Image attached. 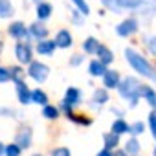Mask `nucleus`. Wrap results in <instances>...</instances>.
Listing matches in <instances>:
<instances>
[{
	"instance_id": "nucleus-10",
	"label": "nucleus",
	"mask_w": 156,
	"mask_h": 156,
	"mask_svg": "<svg viewBox=\"0 0 156 156\" xmlns=\"http://www.w3.org/2000/svg\"><path fill=\"white\" fill-rule=\"evenodd\" d=\"M55 42H57V46L59 48H68L70 44H72V37H70V33L68 31H59L57 33V39H55Z\"/></svg>"
},
{
	"instance_id": "nucleus-26",
	"label": "nucleus",
	"mask_w": 156,
	"mask_h": 156,
	"mask_svg": "<svg viewBox=\"0 0 156 156\" xmlns=\"http://www.w3.org/2000/svg\"><path fill=\"white\" fill-rule=\"evenodd\" d=\"M42 116H46L48 119H55V118L59 116V110H57L55 107H50V105H46V107H44V110H42Z\"/></svg>"
},
{
	"instance_id": "nucleus-24",
	"label": "nucleus",
	"mask_w": 156,
	"mask_h": 156,
	"mask_svg": "<svg viewBox=\"0 0 156 156\" xmlns=\"http://www.w3.org/2000/svg\"><path fill=\"white\" fill-rule=\"evenodd\" d=\"M125 151L129 152V154H136L138 151H140V143H138V140H129L127 141V145H125Z\"/></svg>"
},
{
	"instance_id": "nucleus-11",
	"label": "nucleus",
	"mask_w": 156,
	"mask_h": 156,
	"mask_svg": "<svg viewBox=\"0 0 156 156\" xmlns=\"http://www.w3.org/2000/svg\"><path fill=\"white\" fill-rule=\"evenodd\" d=\"M98 55H99V61H101V62H105V64H110V62H112V59H114L112 51H110L107 46H99V48H98Z\"/></svg>"
},
{
	"instance_id": "nucleus-34",
	"label": "nucleus",
	"mask_w": 156,
	"mask_h": 156,
	"mask_svg": "<svg viewBox=\"0 0 156 156\" xmlns=\"http://www.w3.org/2000/svg\"><path fill=\"white\" fill-rule=\"evenodd\" d=\"M130 132H132V134H140V132H143V123H141V121L134 123V125L130 127Z\"/></svg>"
},
{
	"instance_id": "nucleus-17",
	"label": "nucleus",
	"mask_w": 156,
	"mask_h": 156,
	"mask_svg": "<svg viewBox=\"0 0 156 156\" xmlns=\"http://www.w3.org/2000/svg\"><path fill=\"white\" fill-rule=\"evenodd\" d=\"M141 96H145V99L149 101V105L156 108V92H154L151 87H143V90H141Z\"/></svg>"
},
{
	"instance_id": "nucleus-13",
	"label": "nucleus",
	"mask_w": 156,
	"mask_h": 156,
	"mask_svg": "<svg viewBox=\"0 0 156 156\" xmlns=\"http://www.w3.org/2000/svg\"><path fill=\"white\" fill-rule=\"evenodd\" d=\"M55 46H57L55 41H41L37 50H39V53H51L55 50Z\"/></svg>"
},
{
	"instance_id": "nucleus-38",
	"label": "nucleus",
	"mask_w": 156,
	"mask_h": 156,
	"mask_svg": "<svg viewBox=\"0 0 156 156\" xmlns=\"http://www.w3.org/2000/svg\"><path fill=\"white\" fill-rule=\"evenodd\" d=\"M79 62H81V57H79V55H75L73 61H72V64H79Z\"/></svg>"
},
{
	"instance_id": "nucleus-30",
	"label": "nucleus",
	"mask_w": 156,
	"mask_h": 156,
	"mask_svg": "<svg viewBox=\"0 0 156 156\" xmlns=\"http://www.w3.org/2000/svg\"><path fill=\"white\" fill-rule=\"evenodd\" d=\"M22 75H24V72H22V68H11V79L15 81V83H19V81H22Z\"/></svg>"
},
{
	"instance_id": "nucleus-22",
	"label": "nucleus",
	"mask_w": 156,
	"mask_h": 156,
	"mask_svg": "<svg viewBox=\"0 0 156 156\" xmlns=\"http://www.w3.org/2000/svg\"><path fill=\"white\" fill-rule=\"evenodd\" d=\"M31 101H35V103H39V105H46L48 98H46L44 92H41V90H33V92H31Z\"/></svg>"
},
{
	"instance_id": "nucleus-39",
	"label": "nucleus",
	"mask_w": 156,
	"mask_h": 156,
	"mask_svg": "<svg viewBox=\"0 0 156 156\" xmlns=\"http://www.w3.org/2000/svg\"><path fill=\"white\" fill-rule=\"evenodd\" d=\"M2 152H6V149H4V145L0 143V156H2Z\"/></svg>"
},
{
	"instance_id": "nucleus-33",
	"label": "nucleus",
	"mask_w": 156,
	"mask_h": 156,
	"mask_svg": "<svg viewBox=\"0 0 156 156\" xmlns=\"http://www.w3.org/2000/svg\"><path fill=\"white\" fill-rule=\"evenodd\" d=\"M51 156H70V151L66 147H59V149H55L51 152Z\"/></svg>"
},
{
	"instance_id": "nucleus-35",
	"label": "nucleus",
	"mask_w": 156,
	"mask_h": 156,
	"mask_svg": "<svg viewBox=\"0 0 156 156\" xmlns=\"http://www.w3.org/2000/svg\"><path fill=\"white\" fill-rule=\"evenodd\" d=\"M149 121H151V129H152V134H154V138H156V112H152V114L149 116Z\"/></svg>"
},
{
	"instance_id": "nucleus-43",
	"label": "nucleus",
	"mask_w": 156,
	"mask_h": 156,
	"mask_svg": "<svg viewBox=\"0 0 156 156\" xmlns=\"http://www.w3.org/2000/svg\"><path fill=\"white\" fill-rule=\"evenodd\" d=\"M35 156H39V154H35Z\"/></svg>"
},
{
	"instance_id": "nucleus-29",
	"label": "nucleus",
	"mask_w": 156,
	"mask_h": 156,
	"mask_svg": "<svg viewBox=\"0 0 156 156\" xmlns=\"http://www.w3.org/2000/svg\"><path fill=\"white\" fill-rule=\"evenodd\" d=\"M103 2V6L105 8H108V9H112V11H119V0H101Z\"/></svg>"
},
{
	"instance_id": "nucleus-25",
	"label": "nucleus",
	"mask_w": 156,
	"mask_h": 156,
	"mask_svg": "<svg viewBox=\"0 0 156 156\" xmlns=\"http://www.w3.org/2000/svg\"><path fill=\"white\" fill-rule=\"evenodd\" d=\"M66 116H68V119H72V121H75V123H79V125H90V123H92L88 118H81V116L73 114V112H68Z\"/></svg>"
},
{
	"instance_id": "nucleus-42",
	"label": "nucleus",
	"mask_w": 156,
	"mask_h": 156,
	"mask_svg": "<svg viewBox=\"0 0 156 156\" xmlns=\"http://www.w3.org/2000/svg\"><path fill=\"white\" fill-rule=\"evenodd\" d=\"M154 156H156V149H154Z\"/></svg>"
},
{
	"instance_id": "nucleus-4",
	"label": "nucleus",
	"mask_w": 156,
	"mask_h": 156,
	"mask_svg": "<svg viewBox=\"0 0 156 156\" xmlns=\"http://www.w3.org/2000/svg\"><path fill=\"white\" fill-rule=\"evenodd\" d=\"M138 30V24H136V20H125V22H121L119 26H118V35H121V37H127V35H132L134 31Z\"/></svg>"
},
{
	"instance_id": "nucleus-5",
	"label": "nucleus",
	"mask_w": 156,
	"mask_h": 156,
	"mask_svg": "<svg viewBox=\"0 0 156 156\" xmlns=\"http://www.w3.org/2000/svg\"><path fill=\"white\" fill-rule=\"evenodd\" d=\"M15 53H17V57H19V61H20V62H31V50H30V46H28V44H24V42L17 44Z\"/></svg>"
},
{
	"instance_id": "nucleus-14",
	"label": "nucleus",
	"mask_w": 156,
	"mask_h": 156,
	"mask_svg": "<svg viewBox=\"0 0 156 156\" xmlns=\"http://www.w3.org/2000/svg\"><path fill=\"white\" fill-rule=\"evenodd\" d=\"M88 70H90V73L96 75V77H98V75H105V72H107V70H105V62H101V61L90 62V68H88Z\"/></svg>"
},
{
	"instance_id": "nucleus-36",
	"label": "nucleus",
	"mask_w": 156,
	"mask_h": 156,
	"mask_svg": "<svg viewBox=\"0 0 156 156\" xmlns=\"http://www.w3.org/2000/svg\"><path fill=\"white\" fill-rule=\"evenodd\" d=\"M149 50H151V51L156 55V37H152V39L149 41Z\"/></svg>"
},
{
	"instance_id": "nucleus-16",
	"label": "nucleus",
	"mask_w": 156,
	"mask_h": 156,
	"mask_svg": "<svg viewBox=\"0 0 156 156\" xmlns=\"http://www.w3.org/2000/svg\"><path fill=\"white\" fill-rule=\"evenodd\" d=\"M83 48H85V51H87V53H98L99 42H98L94 37H90V39H87V41L83 42Z\"/></svg>"
},
{
	"instance_id": "nucleus-20",
	"label": "nucleus",
	"mask_w": 156,
	"mask_h": 156,
	"mask_svg": "<svg viewBox=\"0 0 156 156\" xmlns=\"http://www.w3.org/2000/svg\"><path fill=\"white\" fill-rule=\"evenodd\" d=\"M118 136H119V134H116V132L105 134V136H103V138H105V147H107V149L116 147V145H118V141H119V140H118Z\"/></svg>"
},
{
	"instance_id": "nucleus-12",
	"label": "nucleus",
	"mask_w": 156,
	"mask_h": 156,
	"mask_svg": "<svg viewBox=\"0 0 156 156\" xmlns=\"http://www.w3.org/2000/svg\"><path fill=\"white\" fill-rule=\"evenodd\" d=\"M79 98H81V94H79V90H77V88H68V90H66L64 103H68V105H75V103H79Z\"/></svg>"
},
{
	"instance_id": "nucleus-19",
	"label": "nucleus",
	"mask_w": 156,
	"mask_h": 156,
	"mask_svg": "<svg viewBox=\"0 0 156 156\" xmlns=\"http://www.w3.org/2000/svg\"><path fill=\"white\" fill-rule=\"evenodd\" d=\"M127 130H130V127H129L123 119H118V121L112 123V132H116V134H123V132H127Z\"/></svg>"
},
{
	"instance_id": "nucleus-7",
	"label": "nucleus",
	"mask_w": 156,
	"mask_h": 156,
	"mask_svg": "<svg viewBox=\"0 0 156 156\" xmlns=\"http://www.w3.org/2000/svg\"><path fill=\"white\" fill-rule=\"evenodd\" d=\"M9 35L11 37H17V39H28V31H26V26L22 22H15L9 26Z\"/></svg>"
},
{
	"instance_id": "nucleus-28",
	"label": "nucleus",
	"mask_w": 156,
	"mask_h": 156,
	"mask_svg": "<svg viewBox=\"0 0 156 156\" xmlns=\"http://www.w3.org/2000/svg\"><path fill=\"white\" fill-rule=\"evenodd\" d=\"M72 2L77 6V9H79V11H81L85 17L90 13V9H88V6H87V2H85V0H72Z\"/></svg>"
},
{
	"instance_id": "nucleus-23",
	"label": "nucleus",
	"mask_w": 156,
	"mask_h": 156,
	"mask_svg": "<svg viewBox=\"0 0 156 156\" xmlns=\"http://www.w3.org/2000/svg\"><path fill=\"white\" fill-rule=\"evenodd\" d=\"M108 101V94L105 92V90H96V94H94V103L96 105H103V103H107Z\"/></svg>"
},
{
	"instance_id": "nucleus-21",
	"label": "nucleus",
	"mask_w": 156,
	"mask_h": 156,
	"mask_svg": "<svg viewBox=\"0 0 156 156\" xmlns=\"http://www.w3.org/2000/svg\"><path fill=\"white\" fill-rule=\"evenodd\" d=\"M31 33H33L37 39H44V37L48 35V30H46L44 26H41V24H33V26H31Z\"/></svg>"
},
{
	"instance_id": "nucleus-41",
	"label": "nucleus",
	"mask_w": 156,
	"mask_h": 156,
	"mask_svg": "<svg viewBox=\"0 0 156 156\" xmlns=\"http://www.w3.org/2000/svg\"><path fill=\"white\" fill-rule=\"evenodd\" d=\"M154 8H156V0H154Z\"/></svg>"
},
{
	"instance_id": "nucleus-9",
	"label": "nucleus",
	"mask_w": 156,
	"mask_h": 156,
	"mask_svg": "<svg viewBox=\"0 0 156 156\" xmlns=\"http://www.w3.org/2000/svg\"><path fill=\"white\" fill-rule=\"evenodd\" d=\"M17 92H19V101H20L22 105H28V103L31 101V94H30L28 87H26L22 81L17 83Z\"/></svg>"
},
{
	"instance_id": "nucleus-3",
	"label": "nucleus",
	"mask_w": 156,
	"mask_h": 156,
	"mask_svg": "<svg viewBox=\"0 0 156 156\" xmlns=\"http://www.w3.org/2000/svg\"><path fill=\"white\" fill-rule=\"evenodd\" d=\"M48 66L46 64H42V62H31V66H30V70H28V73L33 77L35 81H39V83H42L46 77H48Z\"/></svg>"
},
{
	"instance_id": "nucleus-37",
	"label": "nucleus",
	"mask_w": 156,
	"mask_h": 156,
	"mask_svg": "<svg viewBox=\"0 0 156 156\" xmlns=\"http://www.w3.org/2000/svg\"><path fill=\"white\" fill-rule=\"evenodd\" d=\"M98 156H114V154L110 152V149H107V147H105V149H103V151H101Z\"/></svg>"
},
{
	"instance_id": "nucleus-18",
	"label": "nucleus",
	"mask_w": 156,
	"mask_h": 156,
	"mask_svg": "<svg viewBox=\"0 0 156 156\" xmlns=\"http://www.w3.org/2000/svg\"><path fill=\"white\" fill-rule=\"evenodd\" d=\"M13 15V8L9 4V0H0V19H6Z\"/></svg>"
},
{
	"instance_id": "nucleus-8",
	"label": "nucleus",
	"mask_w": 156,
	"mask_h": 156,
	"mask_svg": "<svg viewBox=\"0 0 156 156\" xmlns=\"http://www.w3.org/2000/svg\"><path fill=\"white\" fill-rule=\"evenodd\" d=\"M30 143H31V130L30 129H22L17 134V145L20 149H26V147H30Z\"/></svg>"
},
{
	"instance_id": "nucleus-2",
	"label": "nucleus",
	"mask_w": 156,
	"mask_h": 156,
	"mask_svg": "<svg viewBox=\"0 0 156 156\" xmlns=\"http://www.w3.org/2000/svg\"><path fill=\"white\" fill-rule=\"evenodd\" d=\"M141 90L143 87L134 79V77H127V79H123V83L119 85V94L130 101V107H134L138 103V98L141 96Z\"/></svg>"
},
{
	"instance_id": "nucleus-1",
	"label": "nucleus",
	"mask_w": 156,
	"mask_h": 156,
	"mask_svg": "<svg viewBox=\"0 0 156 156\" xmlns=\"http://www.w3.org/2000/svg\"><path fill=\"white\" fill-rule=\"evenodd\" d=\"M125 57H127V61L130 62V66H132L136 72H140L141 75L149 77V79H152V81H156V72H154V68H152L141 55H138L134 50H125Z\"/></svg>"
},
{
	"instance_id": "nucleus-31",
	"label": "nucleus",
	"mask_w": 156,
	"mask_h": 156,
	"mask_svg": "<svg viewBox=\"0 0 156 156\" xmlns=\"http://www.w3.org/2000/svg\"><path fill=\"white\" fill-rule=\"evenodd\" d=\"M19 154H20V147H19L17 143L6 147V156H19Z\"/></svg>"
},
{
	"instance_id": "nucleus-27",
	"label": "nucleus",
	"mask_w": 156,
	"mask_h": 156,
	"mask_svg": "<svg viewBox=\"0 0 156 156\" xmlns=\"http://www.w3.org/2000/svg\"><path fill=\"white\" fill-rule=\"evenodd\" d=\"M143 4V0H119L121 8H138Z\"/></svg>"
},
{
	"instance_id": "nucleus-40",
	"label": "nucleus",
	"mask_w": 156,
	"mask_h": 156,
	"mask_svg": "<svg viewBox=\"0 0 156 156\" xmlns=\"http://www.w3.org/2000/svg\"><path fill=\"white\" fill-rule=\"evenodd\" d=\"M114 156H125V152H121V151H118V152H114Z\"/></svg>"
},
{
	"instance_id": "nucleus-15",
	"label": "nucleus",
	"mask_w": 156,
	"mask_h": 156,
	"mask_svg": "<svg viewBox=\"0 0 156 156\" xmlns=\"http://www.w3.org/2000/svg\"><path fill=\"white\" fill-rule=\"evenodd\" d=\"M50 13H51V6H50V4H44V2H41V4L37 6V17H39L41 20L48 19V17H50Z\"/></svg>"
},
{
	"instance_id": "nucleus-6",
	"label": "nucleus",
	"mask_w": 156,
	"mask_h": 156,
	"mask_svg": "<svg viewBox=\"0 0 156 156\" xmlns=\"http://www.w3.org/2000/svg\"><path fill=\"white\" fill-rule=\"evenodd\" d=\"M103 83L107 88H114V87H119V73L114 72V70H107L105 75H103Z\"/></svg>"
},
{
	"instance_id": "nucleus-32",
	"label": "nucleus",
	"mask_w": 156,
	"mask_h": 156,
	"mask_svg": "<svg viewBox=\"0 0 156 156\" xmlns=\"http://www.w3.org/2000/svg\"><path fill=\"white\" fill-rule=\"evenodd\" d=\"M11 79V70H6V68H0V83H6Z\"/></svg>"
}]
</instances>
